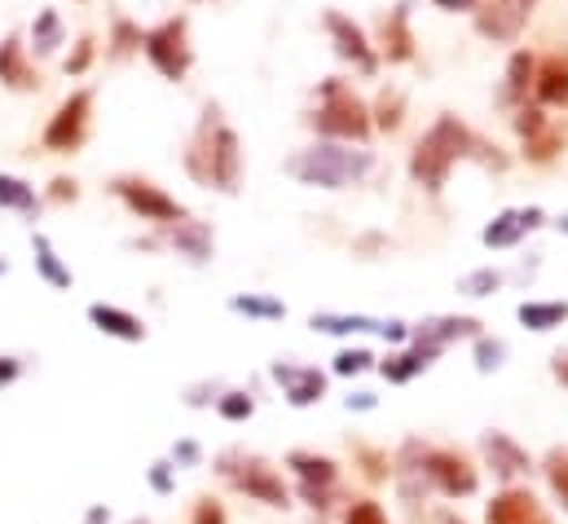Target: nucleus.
<instances>
[{
  "label": "nucleus",
  "mask_w": 568,
  "mask_h": 524,
  "mask_svg": "<svg viewBox=\"0 0 568 524\" xmlns=\"http://www.w3.org/2000/svg\"><path fill=\"white\" fill-rule=\"evenodd\" d=\"M326 31L335 36V53L339 58H348L357 71H375V53H371V44H366V36H362V27H353L344 13H326Z\"/></svg>",
  "instance_id": "nucleus-11"
},
{
  "label": "nucleus",
  "mask_w": 568,
  "mask_h": 524,
  "mask_svg": "<svg viewBox=\"0 0 568 524\" xmlns=\"http://www.w3.org/2000/svg\"><path fill=\"white\" fill-rule=\"evenodd\" d=\"M313 124H317V132H326V137H353V141H362L371 132V115H366V107L339 80H331L326 84V102L317 107Z\"/></svg>",
  "instance_id": "nucleus-5"
},
{
  "label": "nucleus",
  "mask_w": 568,
  "mask_h": 524,
  "mask_svg": "<svg viewBox=\"0 0 568 524\" xmlns=\"http://www.w3.org/2000/svg\"><path fill=\"white\" fill-rule=\"evenodd\" d=\"M194 524H225V512H221V503L203 498V503L194 507Z\"/></svg>",
  "instance_id": "nucleus-39"
},
{
  "label": "nucleus",
  "mask_w": 568,
  "mask_h": 524,
  "mask_svg": "<svg viewBox=\"0 0 568 524\" xmlns=\"http://www.w3.org/2000/svg\"><path fill=\"white\" fill-rule=\"evenodd\" d=\"M476 318H432L419 326V340L424 344H436V349H445L449 340H458V335H476Z\"/></svg>",
  "instance_id": "nucleus-22"
},
{
  "label": "nucleus",
  "mask_w": 568,
  "mask_h": 524,
  "mask_svg": "<svg viewBox=\"0 0 568 524\" xmlns=\"http://www.w3.org/2000/svg\"><path fill=\"white\" fill-rule=\"evenodd\" d=\"M542 472H547L551 494L565 503V512H568V450H551V454H547V463H542Z\"/></svg>",
  "instance_id": "nucleus-28"
},
{
  "label": "nucleus",
  "mask_w": 568,
  "mask_h": 524,
  "mask_svg": "<svg viewBox=\"0 0 568 524\" xmlns=\"http://www.w3.org/2000/svg\"><path fill=\"white\" fill-rule=\"evenodd\" d=\"M551 375H556V380H560V384L568 389V353H560V357L551 362Z\"/></svg>",
  "instance_id": "nucleus-45"
},
{
  "label": "nucleus",
  "mask_w": 568,
  "mask_h": 524,
  "mask_svg": "<svg viewBox=\"0 0 568 524\" xmlns=\"http://www.w3.org/2000/svg\"><path fill=\"white\" fill-rule=\"evenodd\" d=\"M0 208H18V212H36V190L18 177H0Z\"/></svg>",
  "instance_id": "nucleus-27"
},
{
  "label": "nucleus",
  "mask_w": 568,
  "mask_h": 524,
  "mask_svg": "<svg viewBox=\"0 0 568 524\" xmlns=\"http://www.w3.org/2000/svg\"><path fill=\"white\" fill-rule=\"evenodd\" d=\"M89 58H93V40H80L75 58H67V71H71V75H80V71L89 67Z\"/></svg>",
  "instance_id": "nucleus-40"
},
{
  "label": "nucleus",
  "mask_w": 568,
  "mask_h": 524,
  "mask_svg": "<svg viewBox=\"0 0 568 524\" xmlns=\"http://www.w3.org/2000/svg\"><path fill=\"white\" fill-rule=\"evenodd\" d=\"M436 353H440L436 344H424V340H419L410 353H397V357H388L379 371H384V380H388V384H410L419 371H427V366L436 362Z\"/></svg>",
  "instance_id": "nucleus-16"
},
{
  "label": "nucleus",
  "mask_w": 568,
  "mask_h": 524,
  "mask_svg": "<svg viewBox=\"0 0 568 524\" xmlns=\"http://www.w3.org/2000/svg\"><path fill=\"white\" fill-rule=\"evenodd\" d=\"M252 410H256V401H252L247 393H225V396H221V414H225L230 423L252 419Z\"/></svg>",
  "instance_id": "nucleus-33"
},
{
  "label": "nucleus",
  "mask_w": 568,
  "mask_h": 524,
  "mask_svg": "<svg viewBox=\"0 0 568 524\" xmlns=\"http://www.w3.org/2000/svg\"><path fill=\"white\" fill-rule=\"evenodd\" d=\"M133 44H142V36H138L129 22H120V27H115V49H133Z\"/></svg>",
  "instance_id": "nucleus-41"
},
{
  "label": "nucleus",
  "mask_w": 568,
  "mask_h": 524,
  "mask_svg": "<svg viewBox=\"0 0 568 524\" xmlns=\"http://www.w3.org/2000/svg\"><path fill=\"white\" fill-rule=\"evenodd\" d=\"M89 318H93V326L102 331V335H115V340H129V344H138L145 340V326L133 318V313H124V309H111V304H93L89 309Z\"/></svg>",
  "instance_id": "nucleus-19"
},
{
  "label": "nucleus",
  "mask_w": 568,
  "mask_h": 524,
  "mask_svg": "<svg viewBox=\"0 0 568 524\" xmlns=\"http://www.w3.org/2000/svg\"><path fill=\"white\" fill-rule=\"evenodd\" d=\"M534 89H538V102H547V107H568L565 58H542V62H538V75H534Z\"/></svg>",
  "instance_id": "nucleus-17"
},
{
  "label": "nucleus",
  "mask_w": 568,
  "mask_h": 524,
  "mask_svg": "<svg viewBox=\"0 0 568 524\" xmlns=\"http://www.w3.org/2000/svg\"><path fill=\"white\" fill-rule=\"evenodd\" d=\"M375 124H379L384 132L397 129V124H402V98H388V93H384V98H379V120H375Z\"/></svg>",
  "instance_id": "nucleus-37"
},
{
  "label": "nucleus",
  "mask_w": 568,
  "mask_h": 524,
  "mask_svg": "<svg viewBox=\"0 0 568 524\" xmlns=\"http://www.w3.org/2000/svg\"><path fill=\"white\" fill-rule=\"evenodd\" d=\"M31 36H36V49H40V53H53V49L62 44V22H58V13L44 9V13L36 18V31H31Z\"/></svg>",
  "instance_id": "nucleus-29"
},
{
  "label": "nucleus",
  "mask_w": 568,
  "mask_h": 524,
  "mask_svg": "<svg viewBox=\"0 0 568 524\" xmlns=\"http://www.w3.org/2000/svg\"><path fill=\"white\" fill-rule=\"evenodd\" d=\"M53 199H75V181L58 177V181H53Z\"/></svg>",
  "instance_id": "nucleus-44"
},
{
  "label": "nucleus",
  "mask_w": 568,
  "mask_h": 524,
  "mask_svg": "<svg viewBox=\"0 0 568 524\" xmlns=\"http://www.w3.org/2000/svg\"><path fill=\"white\" fill-rule=\"evenodd\" d=\"M89 107H93V93H75L71 102H62L58 115L49 120V129H44V145L58 150V154L75 150L84 141V129H89Z\"/></svg>",
  "instance_id": "nucleus-8"
},
{
  "label": "nucleus",
  "mask_w": 568,
  "mask_h": 524,
  "mask_svg": "<svg viewBox=\"0 0 568 524\" xmlns=\"http://www.w3.org/2000/svg\"><path fill=\"white\" fill-rule=\"evenodd\" d=\"M0 80H4L9 89H36V75H31V67H27L18 40H4V44H0Z\"/></svg>",
  "instance_id": "nucleus-21"
},
{
  "label": "nucleus",
  "mask_w": 568,
  "mask_h": 524,
  "mask_svg": "<svg viewBox=\"0 0 568 524\" xmlns=\"http://www.w3.org/2000/svg\"><path fill=\"white\" fill-rule=\"evenodd\" d=\"M440 9H467V4H476V0H436Z\"/></svg>",
  "instance_id": "nucleus-47"
},
{
  "label": "nucleus",
  "mask_w": 568,
  "mask_h": 524,
  "mask_svg": "<svg viewBox=\"0 0 568 524\" xmlns=\"http://www.w3.org/2000/svg\"><path fill=\"white\" fill-rule=\"evenodd\" d=\"M560 230H565V234H568V216H565V221H560Z\"/></svg>",
  "instance_id": "nucleus-48"
},
{
  "label": "nucleus",
  "mask_w": 568,
  "mask_h": 524,
  "mask_svg": "<svg viewBox=\"0 0 568 524\" xmlns=\"http://www.w3.org/2000/svg\"><path fill=\"white\" fill-rule=\"evenodd\" d=\"M503 353H507V349H503L498 340H480V344H476V357H480L476 366H480V371H494V366H503Z\"/></svg>",
  "instance_id": "nucleus-38"
},
{
  "label": "nucleus",
  "mask_w": 568,
  "mask_h": 524,
  "mask_svg": "<svg viewBox=\"0 0 568 524\" xmlns=\"http://www.w3.org/2000/svg\"><path fill=\"white\" fill-rule=\"evenodd\" d=\"M150 485H154L159 494H168V490H172V476H168V463H154V472H150Z\"/></svg>",
  "instance_id": "nucleus-42"
},
{
  "label": "nucleus",
  "mask_w": 568,
  "mask_h": 524,
  "mask_svg": "<svg viewBox=\"0 0 568 524\" xmlns=\"http://www.w3.org/2000/svg\"><path fill=\"white\" fill-rule=\"evenodd\" d=\"M142 49H145V58L154 62V71L168 75V80H181V75L190 71V44H185V22H181V18H172V22L154 27V31H145Z\"/></svg>",
  "instance_id": "nucleus-6"
},
{
  "label": "nucleus",
  "mask_w": 568,
  "mask_h": 524,
  "mask_svg": "<svg viewBox=\"0 0 568 524\" xmlns=\"http://www.w3.org/2000/svg\"><path fill=\"white\" fill-rule=\"evenodd\" d=\"M516 129H520L525 145H529L525 154H529V159H538V163H542V159H551V154L560 150V141H565L560 132L547 124V115H542V111H520Z\"/></svg>",
  "instance_id": "nucleus-12"
},
{
  "label": "nucleus",
  "mask_w": 568,
  "mask_h": 524,
  "mask_svg": "<svg viewBox=\"0 0 568 524\" xmlns=\"http://www.w3.org/2000/svg\"><path fill=\"white\" fill-rule=\"evenodd\" d=\"M534 75H538V58H534V53H516V58H511V67H507V98L529 93Z\"/></svg>",
  "instance_id": "nucleus-26"
},
{
  "label": "nucleus",
  "mask_w": 568,
  "mask_h": 524,
  "mask_svg": "<svg viewBox=\"0 0 568 524\" xmlns=\"http://www.w3.org/2000/svg\"><path fill=\"white\" fill-rule=\"evenodd\" d=\"M485 454H489V463H494V472H498L503 481L529 472V454H525L511 436H503V432H489V436H485Z\"/></svg>",
  "instance_id": "nucleus-15"
},
{
  "label": "nucleus",
  "mask_w": 568,
  "mask_h": 524,
  "mask_svg": "<svg viewBox=\"0 0 568 524\" xmlns=\"http://www.w3.org/2000/svg\"><path fill=\"white\" fill-rule=\"evenodd\" d=\"M419 472H424L445 498H467V494H476V485H480V481H476V467H471L463 454H454V450H424Z\"/></svg>",
  "instance_id": "nucleus-7"
},
{
  "label": "nucleus",
  "mask_w": 568,
  "mask_h": 524,
  "mask_svg": "<svg viewBox=\"0 0 568 524\" xmlns=\"http://www.w3.org/2000/svg\"><path fill=\"white\" fill-rule=\"evenodd\" d=\"M0 273H4V261H0Z\"/></svg>",
  "instance_id": "nucleus-50"
},
{
  "label": "nucleus",
  "mask_w": 568,
  "mask_h": 524,
  "mask_svg": "<svg viewBox=\"0 0 568 524\" xmlns=\"http://www.w3.org/2000/svg\"><path fill=\"white\" fill-rule=\"evenodd\" d=\"M534 225H542V208H525V212H503L489 230H485V243L489 248H511L525 230H534Z\"/></svg>",
  "instance_id": "nucleus-18"
},
{
  "label": "nucleus",
  "mask_w": 568,
  "mask_h": 524,
  "mask_svg": "<svg viewBox=\"0 0 568 524\" xmlns=\"http://www.w3.org/2000/svg\"><path fill=\"white\" fill-rule=\"evenodd\" d=\"M172 243H176L190 261H207V256H212V230H207V225H199V221H176Z\"/></svg>",
  "instance_id": "nucleus-23"
},
{
  "label": "nucleus",
  "mask_w": 568,
  "mask_h": 524,
  "mask_svg": "<svg viewBox=\"0 0 568 524\" xmlns=\"http://www.w3.org/2000/svg\"><path fill=\"white\" fill-rule=\"evenodd\" d=\"M115 194H120L142 221H172V225H176V221L185 216L181 203L168 199V194H163L159 185H150V181H129V177H124V181H115Z\"/></svg>",
  "instance_id": "nucleus-9"
},
{
  "label": "nucleus",
  "mask_w": 568,
  "mask_h": 524,
  "mask_svg": "<svg viewBox=\"0 0 568 524\" xmlns=\"http://www.w3.org/2000/svg\"><path fill=\"white\" fill-rule=\"evenodd\" d=\"M344 524H388V516H384V507H379V503L362 498V503H353V507H348V521Z\"/></svg>",
  "instance_id": "nucleus-34"
},
{
  "label": "nucleus",
  "mask_w": 568,
  "mask_h": 524,
  "mask_svg": "<svg viewBox=\"0 0 568 524\" xmlns=\"http://www.w3.org/2000/svg\"><path fill=\"white\" fill-rule=\"evenodd\" d=\"M286 467H295L300 485H313V490H331V485H335V476H339L331 458H322V454H308V450H295V454L286 458Z\"/></svg>",
  "instance_id": "nucleus-20"
},
{
  "label": "nucleus",
  "mask_w": 568,
  "mask_h": 524,
  "mask_svg": "<svg viewBox=\"0 0 568 524\" xmlns=\"http://www.w3.org/2000/svg\"><path fill=\"white\" fill-rule=\"evenodd\" d=\"M498 282H503V278H498L494 269H476V273L463 278V291H467V295H489Z\"/></svg>",
  "instance_id": "nucleus-35"
},
{
  "label": "nucleus",
  "mask_w": 568,
  "mask_h": 524,
  "mask_svg": "<svg viewBox=\"0 0 568 524\" xmlns=\"http://www.w3.org/2000/svg\"><path fill=\"white\" fill-rule=\"evenodd\" d=\"M274 380L286 389V401H291V405H313V401H322V393H326V380H322L317 371H304V366L278 362V366H274Z\"/></svg>",
  "instance_id": "nucleus-13"
},
{
  "label": "nucleus",
  "mask_w": 568,
  "mask_h": 524,
  "mask_svg": "<svg viewBox=\"0 0 568 524\" xmlns=\"http://www.w3.org/2000/svg\"><path fill=\"white\" fill-rule=\"evenodd\" d=\"M221 472H225V481H230L234 490H243L247 498H256V503H265V507H286L283 476H278L265 458H239V454H230V458H221Z\"/></svg>",
  "instance_id": "nucleus-4"
},
{
  "label": "nucleus",
  "mask_w": 568,
  "mask_h": 524,
  "mask_svg": "<svg viewBox=\"0 0 568 524\" xmlns=\"http://www.w3.org/2000/svg\"><path fill=\"white\" fill-rule=\"evenodd\" d=\"M379 322L371 318H339V313H317L313 318V331H326V335H339V331H375Z\"/></svg>",
  "instance_id": "nucleus-30"
},
{
  "label": "nucleus",
  "mask_w": 568,
  "mask_h": 524,
  "mask_svg": "<svg viewBox=\"0 0 568 524\" xmlns=\"http://www.w3.org/2000/svg\"><path fill=\"white\" fill-rule=\"evenodd\" d=\"M13 380H18V362L13 357H0V389L13 384Z\"/></svg>",
  "instance_id": "nucleus-43"
},
{
  "label": "nucleus",
  "mask_w": 568,
  "mask_h": 524,
  "mask_svg": "<svg viewBox=\"0 0 568 524\" xmlns=\"http://www.w3.org/2000/svg\"><path fill=\"white\" fill-rule=\"evenodd\" d=\"M445 524H463V521H454V516H445Z\"/></svg>",
  "instance_id": "nucleus-49"
},
{
  "label": "nucleus",
  "mask_w": 568,
  "mask_h": 524,
  "mask_svg": "<svg viewBox=\"0 0 568 524\" xmlns=\"http://www.w3.org/2000/svg\"><path fill=\"white\" fill-rule=\"evenodd\" d=\"M525 18H529V4H525V0H520V4H507V0H503L498 9H494V4L480 9V13H476V27H480L485 36H494V40H511Z\"/></svg>",
  "instance_id": "nucleus-14"
},
{
  "label": "nucleus",
  "mask_w": 568,
  "mask_h": 524,
  "mask_svg": "<svg viewBox=\"0 0 568 524\" xmlns=\"http://www.w3.org/2000/svg\"><path fill=\"white\" fill-rule=\"evenodd\" d=\"M568 318V304L560 300H529V304H520V322L529 326V331H551V326H560Z\"/></svg>",
  "instance_id": "nucleus-25"
},
{
  "label": "nucleus",
  "mask_w": 568,
  "mask_h": 524,
  "mask_svg": "<svg viewBox=\"0 0 568 524\" xmlns=\"http://www.w3.org/2000/svg\"><path fill=\"white\" fill-rule=\"evenodd\" d=\"M133 524H145V521H133Z\"/></svg>",
  "instance_id": "nucleus-51"
},
{
  "label": "nucleus",
  "mask_w": 568,
  "mask_h": 524,
  "mask_svg": "<svg viewBox=\"0 0 568 524\" xmlns=\"http://www.w3.org/2000/svg\"><path fill=\"white\" fill-rule=\"evenodd\" d=\"M415 40H410V31H406V4H397L393 9V18H384V53L393 58V62H406L415 49H410Z\"/></svg>",
  "instance_id": "nucleus-24"
},
{
  "label": "nucleus",
  "mask_w": 568,
  "mask_h": 524,
  "mask_svg": "<svg viewBox=\"0 0 568 524\" xmlns=\"http://www.w3.org/2000/svg\"><path fill=\"white\" fill-rule=\"evenodd\" d=\"M366 366H371V353H366V349H348V353L335 357V371H339V375H357V371H366Z\"/></svg>",
  "instance_id": "nucleus-36"
},
{
  "label": "nucleus",
  "mask_w": 568,
  "mask_h": 524,
  "mask_svg": "<svg viewBox=\"0 0 568 524\" xmlns=\"http://www.w3.org/2000/svg\"><path fill=\"white\" fill-rule=\"evenodd\" d=\"M291 172L304 185L344 190V185H353V181H362L371 172V154L366 150H344V145H313V150L291 159Z\"/></svg>",
  "instance_id": "nucleus-3"
},
{
  "label": "nucleus",
  "mask_w": 568,
  "mask_h": 524,
  "mask_svg": "<svg viewBox=\"0 0 568 524\" xmlns=\"http://www.w3.org/2000/svg\"><path fill=\"white\" fill-rule=\"evenodd\" d=\"M480 150H489V145H480L467 124H458L454 115H440L432 129L424 132V141L415 145V159H410V177L427 185V190H440L445 185V177H449V168L458 163V159H467V154H480ZM485 159V154H480Z\"/></svg>",
  "instance_id": "nucleus-1"
},
{
  "label": "nucleus",
  "mask_w": 568,
  "mask_h": 524,
  "mask_svg": "<svg viewBox=\"0 0 568 524\" xmlns=\"http://www.w3.org/2000/svg\"><path fill=\"white\" fill-rule=\"evenodd\" d=\"M485 521L489 524H551L547 507L529 494V490H503L489 507H485Z\"/></svg>",
  "instance_id": "nucleus-10"
},
{
  "label": "nucleus",
  "mask_w": 568,
  "mask_h": 524,
  "mask_svg": "<svg viewBox=\"0 0 568 524\" xmlns=\"http://www.w3.org/2000/svg\"><path fill=\"white\" fill-rule=\"evenodd\" d=\"M239 163H243V154H239L234 129H230L225 120H216V111H207L203 129H199L190 154H185V168H190L203 185H216V190L234 194V190H239Z\"/></svg>",
  "instance_id": "nucleus-2"
},
{
  "label": "nucleus",
  "mask_w": 568,
  "mask_h": 524,
  "mask_svg": "<svg viewBox=\"0 0 568 524\" xmlns=\"http://www.w3.org/2000/svg\"><path fill=\"white\" fill-rule=\"evenodd\" d=\"M230 309L234 313H247V318H283L286 313L278 300H261V295H234Z\"/></svg>",
  "instance_id": "nucleus-31"
},
{
  "label": "nucleus",
  "mask_w": 568,
  "mask_h": 524,
  "mask_svg": "<svg viewBox=\"0 0 568 524\" xmlns=\"http://www.w3.org/2000/svg\"><path fill=\"white\" fill-rule=\"evenodd\" d=\"M36 264H40V273H44L53 286H71V273L58 264L53 248H49V239H36Z\"/></svg>",
  "instance_id": "nucleus-32"
},
{
  "label": "nucleus",
  "mask_w": 568,
  "mask_h": 524,
  "mask_svg": "<svg viewBox=\"0 0 568 524\" xmlns=\"http://www.w3.org/2000/svg\"><path fill=\"white\" fill-rule=\"evenodd\" d=\"M176 458H181V463H194V458H199V445L181 441V445H176Z\"/></svg>",
  "instance_id": "nucleus-46"
}]
</instances>
